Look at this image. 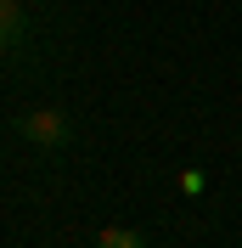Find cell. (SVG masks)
<instances>
[{"mask_svg": "<svg viewBox=\"0 0 242 248\" xmlns=\"http://www.w3.org/2000/svg\"><path fill=\"white\" fill-rule=\"evenodd\" d=\"M12 130H17L23 141H29V147H40V153H57V147H68V141H74V124L62 119L57 108L17 113V119H12Z\"/></svg>", "mask_w": 242, "mask_h": 248, "instance_id": "obj_1", "label": "cell"}, {"mask_svg": "<svg viewBox=\"0 0 242 248\" xmlns=\"http://www.w3.org/2000/svg\"><path fill=\"white\" fill-rule=\"evenodd\" d=\"M23 40H29V23L17 12V0H0V51H17Z\"/></svg>", "mask_w": 242, "mask_h": 248, "instance_id": "obj_2", "label": "cell"}, {"mask_svg": "<svg viewBox=\"0 0 242 248\" xmlns=\"http://www.w3.org/2000/svg\"><path fill=\"white\" fill-rule=\"evenodd\" d=\"M96 248H147V237H141V232H130V226H113V232H102V237H96Z\"/></svg>", "mask_w": 242, "mask_h": 248, "instance_id": "obj_3", "label": "cell"}]
</instances>
